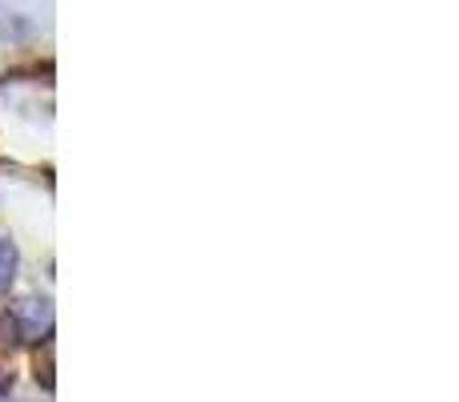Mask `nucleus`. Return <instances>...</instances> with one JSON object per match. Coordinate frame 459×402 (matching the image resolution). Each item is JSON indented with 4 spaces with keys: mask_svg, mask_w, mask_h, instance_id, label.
I'll use <instances>...</instances> for the list:
<instances>
[{
    "mask_svg": "<svg viewBox=\"0 0 459 402\" xmlns=\"http://www.w3.org/2000/svg\"><path fill=\"white\" fill-rule=\"evenodd\" d=\"M8 326H13L16 338L24 342H40L48 338V330H53V306H48L45 298H16L13 306H8Z\"/></svg>",
    "mask_w": 459,
    "mask_h": 402,
    "instance_id": "obj_1",
    "label": "nucleus"
},
{
    "mask_svg": "<svg viewBox=\"0 0 459 402\" xmlns=\"http://www.w3.org/2000/svg\"><path fill=\"white\" fill-rule=\"evenodd\" d=\"M16 266H21V258H16V245L0 237V290H8V282L16 278Z\"/></svg>",
    "mask_w": 459,
    "mask_h": 402,
    "instance_id": "obj_2",
    "label": "nucleus"
}]
</instances>
